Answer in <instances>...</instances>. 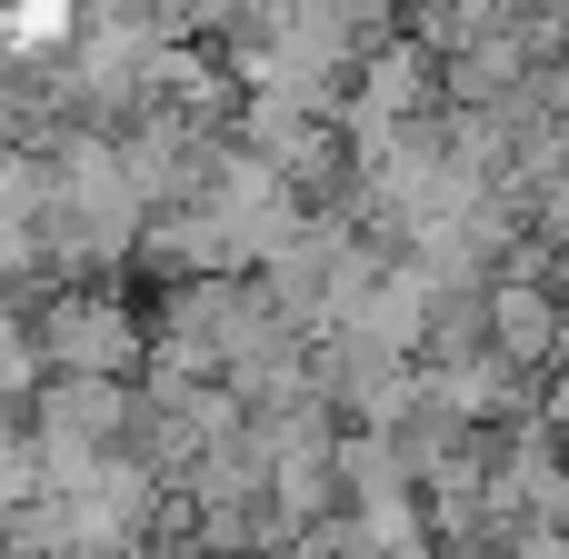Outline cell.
I'll list each match as a JSON object with an SVG mask.
<instances>
[{"label": "cell", "instance_id": "277c9868", "mask_svg": "<svg viewBox=\"0 0 569 559\" xmlns=\"http://www.w3.org/2000/svg\"><path fill=\"white\" fill-rule=\"evenodd\" d=\"M50 200H60V160H50L40 140H10V150H0V220L40 230V220H50Z\"/></svg>", "mask_w": 569, "mask_h": 559}, {"label": "cell", "instance_id": "6da1fadb", "mask_svg": "<svg viewBox=\"0 0 569 559\" xmlns=\"http://www.w3.org/2000/svg\"><path fill=\"white\" fill-rule=\"evenodd\" d=\"M30 330H40V360H50V370L130 380V370L150 360V320H140L110 280H70V290H50V300L30 310Z\"/></svg>", "mask_w": 569, "mask_h": 559}, {"label": "cell", "instance_id": "5b68a950", "mask_svg": "<svg viewBox=\"0 0 569 559\" xmlns=\"http://www.w3.org/2000/svg\"><path fill=\"white\" fill-rule=\"evenodd\" d=\"M30 270H40V230L0 220V290H10V280H30Z\"/></svg>", "mask_w": 569, "mask_h": 559}, {"label": "cell", "instance_id": "3957f363", "mask_svg": "<svg viewBox=\"0 0 569 559\" xmlns=\"http://www.w3.org/2000/svg\"><path fill=\"white\" fill-rule=\"evenodd\" d=\"M80 0H0V70H30V80H50L60 60H70V40H80Z\"/></svg>", "mask_w": 569, "mask_h": 559}, {"label": "cell", "instance_id": "7a4b0ae2", "mask_svg": "<svg viewBox=\"0 0 569 559\" xmlns=\"http://www.w3.org/2000/svg\"><path fill=\"white\" fill-rule=\"evenodd\" d=\"M140 390L130 380H90V370H50L40 390H30V430H50V440H100V450H120L130 430H140Z\"/></svg>", "mask_w": 569, "mask_h": 559}]
</instances>
